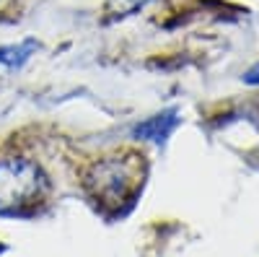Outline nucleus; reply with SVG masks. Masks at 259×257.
Returning <instances> with one entry per match:
<instances>
[{
    "label": "nucleus",
    "mask_w": 259,
    "mask_h": 257,
    "mask_svg": "<svg viewBox=\"0 0 259 257\" xmlns=\"http://www.w3.org/2000/svg\"><path fill=\"white\" fill-rule=\"evenodd\" d=\"M47 179L34 161H0V216H26L45 198Z\"/></svg>",
    "instance_id": "nucleus-1"
},
{
    "label": "nucleus",
    "mask_w": 259,
    "mask_h": 257,
    "mask_svg": "<svg viewBox=\"0 0 259 257\" xmlns=\"http://www.w3.org/2000/svg\"><path fill=\"white\" fill-rule=\"evenodd\" d=\"M133 171L124 161H104L101 166H96V177H94V195L101 198V203H122L130 192V182Z\"/></svg>",
    "instance_id": "nucleus-2"
},
{
    "label": "nucleus",
    "mask_w": 259,
    "mask_h": 257,
    "mask_svg": "<svg viewBox=\"0 0 259 257\" xmlns=\"http://www.w3.org/2000/svg\"><path fill=\"white\" fill-rule=\"evenodd\" d=\"M174 127H177V117H174V112H166V115H156V117H150L148 122L138 125V127H135V135L161 143V140H166V135L174 130Z\"/></svg>",
    "instance_id": "nucleus-3"
},
{
    "label": "nucleus",
    "mask_w": 259,
    "mask_h": 257,
    "mask_svg": "<svg viewBox=\"0 0 259 257\" xmlns=\"http://www.w3.org/2000/svg\"><path fill=\"white\" fill-rule=\"evenodd\" d=\"M36 47H39L36 42H24V45H18V47H0V62L8 68H21Z\"/></svg>",
    "instance_id": "nucleus-4"
}]
</instances>
